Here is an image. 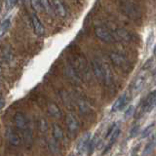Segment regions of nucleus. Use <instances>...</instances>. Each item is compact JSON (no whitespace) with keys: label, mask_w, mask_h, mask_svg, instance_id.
Here are the masks:
<instances>
[{"label":"nucleus","mask_w":156,"mask_h":156,"mask_svg":"<svg viewBox=\"0 0 156 156\" xmlns=\"http://www.w3.org/2000/svg\"><path fill=\"white\" fill-rule=\"evenodd\" d=\"M120 7L122 9V11L124 12V14L127 17L130 18L133 21H138L141 18V9L140 6L134 1H123L120 2Z\"/></svg>","instance_id":"f257e3e1"},{"label":"nucleus","mask_w":156,"mask_h":156,"mask_svg":"<svg viewBox=\"0 0 156 156\" xmlns=\"http://www.w3.org/2000/svg\"><path fill=\"white\" fill-rule=\"evenodd\" d=\"M109 58H110L111 62H113L116 66H118V67L122 68V69H125V70L130 69L131 62H129L128 58H127L125 56L122 55V54L117 53V52H111L109 54Z\"/></svg>","instance_id":"f03ea898"},{"label":"nucleus","mask_w":156,"mask_h":156,"mask_svg":"<svg viewBox=\"0 0 156 156\" xmlns=\"http://www.w3.org/2000/svg\"><path fill=\"white\" fill-rule=\"evenodd\" d=\"M95 33L101 40L105 41L106 43H112L115 41V38L113 36V33L110 31L108 28L105 26H97L95 27Z\"/></svg>","instance_id":"7ed1b4c3"},{"label":"nucleus","mask_w":156,"mask_h":156,"mask_svg":"<svg viewBox=\"0 0 156 156\" xmlns=\"http://www.w3.org/2000/svg\"><path fill=\"white\" fill-rule=\"evenodd\" d=\"M156 105V90L151 91L143 100L140 104V110L143 112L149 111Z\"/></svg>","instance_id":"20e7f679"},{"label":"nucleus","mask_w":156,"mask_h":156,"mask_svg":"<svg viewBox=\"0 0 156 156\" xmlns=\"http://www.w3.org/2000/svg\"><path fill=\"white\" fill-rule=\"evenodd\" d=\"M115 40H123V41H131L133 36H132L131 32L128 29L123 28V27H118L115 28L114 31H112Z\"/></svg>","instance_id":"39448f33"},{"label":"nucleus","mask_w":156,"mask_h":156,"mask_svg":"<svg viewBox=\"0 0 156 156\" xmlns=\"http://www.w3.org/2000/svg\"><path fill=\"white\" fill-rule=\"evenodd\" d=\"M14 120H15V123H16V126L20 130H27L28 128V123H27V119L26 115H24L23 112L21 111H18L15 113L14 115Z\"/></svg>","instance_id":"423d86ee"},{"label":"nucleus","mask_w":156,"mask_h":156,"mask_svg":"<svg viewBox=\"0 0 156 156\" xmlns=\"http://www.w3.org/2000/svg\"><path fill=\"white\" fill-rule=\"evenodd\" d=\"M30 20H31V23H32V27L35 33L37 35H43L45 33V27H44L43 23H41L40 19H39L35 13H32L31 16H30Z\"/></svg>","instance_id":"0eeeda50"},{"label":"nucleus","mask_w":156,"mask_h":156,"mask_svg":"<svg viewBox=\"0 0 156 156\" xmlns=\"http://www.w3.org/2000/svg\"><path fill=\"white\" fill-rule=\"evenodd\" d=\"M66 126L68 128V131H69L70 133H72V134L75 133V132L78 130V128H79V123H78L76 117L72 113H68L66 115Z\"/></svg>","instance_id":"6e6552de"},{"label":"nucleus","mask_w":156,"mask_h":156,"mask_svg":"<svg viewBox=\"0 0 156 156\" xmlns=\"http://www.w3.org/2000/svg\"><path fill=\"white\" fill-rule=\"evenodd\" d=\"M90 136H91V134L88 132V133L84 134L81 138L78 140V144H77V150L79 153H82L84 152L85 150L88 149V145H89V143H90Z\"/></svg>","instance_id":"1a4fd4ad"},{"label":"nucleus","mask_w":156,"mask_h":156,"mask_svg":"<svg viewBox=\"0 0 156 156\" xmlns=\"http://www.w3.org/2000/svg\"><path fill=\"white\" fill-rule=\"evenodd\" d=\"M51 5L53 9L55 10L56 14L58 16H60L61 18H66L67 16V10L66 7L63 2L62 1H52Z\"/></svg>","instance_id":"9d476101"},{"label":"nucleus","mask_w":156,"mask_h":156,"mask_svg":"<svg viewBox=\"0 0 156 156\" xmlns=\"http://www.w3.org/2000/svg\"><path fill=\"white\" fill-rule=\"evenodd\" d=\"M92 66H93V69H94V73L98 79L102 80L104 78V73H102V68H104V63L101 62L100 58H95L92 62Z\"/></svg>","instance_id":"9b49d317"},{"label":"nucleus","mask_w":156,"mask_h":156,"mask_svg":"<svg viewBox=\"0 0 156 156\" xmlns=\"http://www.w3.org/2000/svg\"><path fill=\"white\" fill-rule=\"evenodd\" d=\"M65 72L72 81H74V82L80 81V76H79V74H78V71L75 69L74 66H73L72 65H70V63H66V65Z\"/></svg>","instance_id":"f8f14e48"},{"label":"nucleus","mask_w":156,"mask_h":156,"mask_svg":"<svg viewBox=\"0 0 156 156\" xmlns=\"http://www.w3.org/2000/svg\"><path fill=\"white\" fill-rule=\"evenodd\" d=\"M127 100H128V98H127V94L126 93H124V94H122L118 99H117L115 101H114V104L112 105L111 106V111L112 112H116V111H118L120 110L122 107H123L125 105H126V102H127Z\"/></svg>","instance_id":"ddd939ff"},{"label":"nucleus","mask_w":156,"mask_h":156,"mask_svg":"<svg viewBox=\"0 0 156 156\" xmlns=\"http://www.w3.org/2000/svg\"><path fill=\"white\" fill-rule=\"evenodd\" d=\"M6 136L8 139V141L12 145H19L20 143H21V140H20V136H18V134L15 132L12 128H9L7 130L6 133Z\"/></svg>","instance_id":"4468645a"},{"label":"nucleus","mask_w":156,"mask_h":156,"mask_svg":"<svg viewBox=\"0 0 156 156\" xmlns=\"http://www.w3.org/2000/svg\"><path fill=\"white\" fill-rule=\"evenodd\" d=\"M13 58V52L9 46H4L1 50V62L2 63H8Z\"/></svg>","instance_id":"2eb2a0df"},{"label":"nucleus","mask_w":156,"mask_h":156,"mask_svg":"<svg viewBox=\"0 0 156 156\" xmlns=\"http://www.w3.org/2000/svg\"><path fill=\"white\" fill-rule=\"evenodd\" d=\"M144 82H145V75L140 74L139 76H136L133 82V85H132V90L134 92H139L144 87Z\"/></svg>","instance_id":"dca6fc26"},{"label":"nucleus","mask_w":156,"mask_h":156,"mask_svg":"<svg viewBox=\"0 0 156 156\" xmlns=\"http://www.w3.org/2000/svg\"><path fill=\"white\" fill-rule=\"evenodd\" d=\"M23 144L27 147H29L32 144V131L31 129L28 128L27 130L23 131Z\"/></svg>","instance_id":"f3484780"},{"label":"nucleus","mask_w":156,"mask_h":156,"mask_svg":"<svg viewBox=\"0 0 156 156\" xmlns=\"http://www.w3.org/2000/svg\"><path fill=\"white\" fill-rule=\"evenodd\" d=\"M48 110H49V112H50V114L57 117V118H60L61 115H62L60 107H58V105L54 101L48 102Z\"/></svg>","instance_id":"a211bd4d"},{"label":"nucleus","mask_w":156,"mask_h":156,"mask_svg":"<svg viewBox=\"0 0 156 156\" xmlns=\"http://www.w3.org/2000/svg\"><path fill=\"white\" fill-rule=\"evenodd\" d=\"M102 73H104V78H102V81L105 82V85H110L111 82H112V73H111L110 68L106 65H104Z\"/></svg>","instance_id":"6ab92c4d"},{"label":"nucleus","mask_w":156,"mask_h":156,"mask_svg":"<svg viewBox=\"0 0 156 156\" xmlns=\"http://www.w3.org/2000/svg\"><path fill=\"white\" fill-rule=\"evenodd\" d=\"M53 136L57 140H60L63 139V132L61 127L58 126V124H57V123L53 125Z\"/></svg>","instance_id":"aec40b11"},{"label":"nucleus","mask_w":156,"mask_h":156,"mask_svg":"<svg viewBox=\"0 0 156 156\" xmlns=\"http://www.w3.org/2000/svg\"><path fill=\"white\" fill-rule=\"evenodd\" d=\"M48 145H49V148L52 151V153L54 154H57L58 151H60V148H58V140L54 138H51L48 141Z\"/></svg>","instance_id":"412c9836"},{"label":"nucleus","mask_w":156,"mask_h":156,"mask_svg":"<svg viewBox=\"0 0 156 156\" xmlns=\"http://www.w3.org/2000/svg\"><path fill=\"white\" fill-rule=\"evenodd\" d=\"M154 128H155V123H151V124L147 125V127H145V128L143 130V132H141L140 138H141V139L147 138L148 136L151 135V133H153Z\"/></svg>","instance_id":"4be33fe9"},{"label":"nucleus","mask_w":156,"mask_h":156,"mask_svg":"<svg viewBox=\"0 0 156 156\" xmlns=\"http://www.w3.org/2000/svg\"><path fill=\"white\" fill-rule=\"evenodd\" d=\"M10 26H11V21H10V18L3 20L1 24H0V34H1V36H3L4 34L7 32Z\"/></svg>","instance_id":"5701e85b"},{"label":"nucleus","mask_w":156,"mask_h":156,"mask_svg":"<svg viewBox=\"0 0 156 156\" xmlns=\"http://www.w3.org/2000/svg\"><path fill=\"white\" fill-rule=\"evenodd\" d=\"M119 135H120V129L118 128L116 130V132L115 133L112 135L111 136H110V140H109V144H107V146H106V148H105V150L104 151V153H105V152H107V151H108L109 149H110V147L112 145H113V144L116 141V140H117V138H118L119 136Z\"/></svg>","instance_id":"b1692460"},{"label":"nucleus","mask_w":156,"mask_h":156,"mask_svg":"<svg viewBox=\"0 0 156 156\" xmlns=\"http://www.w3.org/2000/svg\"><path fill=\"white\" fill-rule=\"evenodd\" d=\"M155 144H156V141H155L154 139H152L147 144L145 145V147H144V153H143V155H144V156H147V155L151 152V151H152V150L154 149Z\"/></svg>","instance_id":"393cba45"},{"label":"nucleus","mask_w":156,"mask_h":156,"mask_svg":"<svg viewBox=\"0 0 156 156\" xmlns=\"http://www.w3.org/2000/svg\"><path fill=\"white\" fill-rule=\"evenodd\" d=\"M98 141H99V140H98V136H93V139H91L89 145H88V149H87L88 150V154H89V155H91L93 152H94Z\"/></svg>","instance_id":"a878e982"},{"label":"nucleus","mask_w":156,"mask_h":156,"mask_svg":"<svg viewBox=\"0 0 156 156\" xmlns=\"http://www.w3.org/2000/svg\"><path fill=\"white\" fill-rule=\"evenodd\" d=\"M78 106H79V109L82 113L86 114L89 112V106H88V105L83 100H79V101H78Z\"/></svg>","instance_id":"bb28decb"},{"label":"nucleus","mask_w":156,"mask_h":156,"mask_svg":"<svg viewBox=\"0 0 156 156\" xmlns=\"http://www.w3.org/2000/svg\"><path fill=\"white\" fill-rule=\"evenodd\" d=\"M119 127H118V124H116V123H113L111 126H110V128L108 129V131H107V133H106V135H105V138H110V136L113 135L115 132H116V130L118 129Z\"/></svg>","instance_id":"cd10ccee"},{"label":"nucleus","mask_w":156,"mask_h":156,"mask_svg":"<svg viewBox=\"0 0 156 156\" xmlns=\"http://www.w3.org/2000/svg\"><path fill=\"white\" fill-rule=\"evenodd\" d=\"M139 132H140V125L135 124L133 127H132V129L130 131V136L131 138H135V136L139 134Z\"/></svg>","instance_id":"c85d7f7f"},{"label":"nucleus","mask_w":156,"mask_h":156,"mask_svg":"<svg viewBox=\"0 0 156 156\" xmlns=\"http://www.w3.org/2000/svg\"><path fill=\"white\" fill-rule=\"evenodd\" d=\"M134 111H135L134 106H133V105H130V106L128 107V108H127V109L125 110V113H124L125 118H126V119H128L129 117H131V116H132V114L134 113Z\"/></svg>","instance_id":"c756f323"},{"label":"nucleus","mask_w":156,"mask_h":156,"mask_svg":"<svg viewBox=\"0 0 156 156\" xmlns=\"http://www.w3.org/2000/svg\"><path fill=\"white\" fill-rule=\"evenodd\" d=\"M31 5L36 11H41L43 8V5H42L41 1H31Z\"/></svg>","instance_id":"7c9ffc66"},{"label":"nucleus","mask_w":156,"mask_h":156,"mask_svg":"<svg viewBox=\"0 0 156 156\" xmlns=\"http://www.w3.org/2000/svg\"><path fill=\"white\" fill-rule=\"evenodd\" d=\"M16 4H17L16 1H5L4 2V5H5V8H6V10H11L12 8H14V6Z\"/></svg>","instance_id":"2f4dec72"},{"label":"nucleus","mask_w":156,"mask_h":156,"mask_svg":"<svg viewBox=\"0 0 156 156\" xmlns=\"http://www.w3.org/2000/svg\"><path fill=\"white\" fill-rule=\"evenodd\" d=\"M40 127H41V130L44 131V130H46L47 129V123H46V121L42 119L41 122H40Z\"/></svg>","instance_id":"473e14b6"},{"label":"nucleus","mask_w":156,"mask_h":156,"mask_svg":"<svg viewBox=\"0 0 156 156\" xmlns=\"http://www.w3.org/2000/svg\"><path fill=\"white\" fill-rule=\"evenodd\" d=\"M0 104H1V108H3L4 104H5V100H4V98H3L2 95H1V100H0Z\"/></svg>","instance_id":"72a5a7b5"},{"label":"nucleus","mask_w":156,"mask_h":156,"mask_svg":"<svg viewBox=\"0 0 156 156\" xmlns=\"http://www.w3.org/2000/svg\"><path fill=\"white\" fill-rule=\"evenodd\" d=\"M153 54H154V56H155V58H156V45H155L154 48H153Z\"/></svg>","instance_id":"f704fd0d"},{"label":"nucleus","mask_w":156,"mask_h":156,"mask_svg":"<svg viewBox=\"0 0 156 156\" xmlns=\"http://www.w3.org/2000/svg\"><path fill=\"white\" fill-rule=\"evenodd\" d=\"M133 156H139V155H133Z\"/></svg>","instance_id":"c9c22d12"},{"label":"nucleus","mask_w":156,"mask_h":156,"mask_svg":"<svg viewBox=\"0 0 156 156\" xmlns=\"http://www.w3.org/2000/svg\"><path fill=\"white\" fill-rule=\"evenodd\" d=\"M69 156H74V155H69Z\"/></svg>","instance_id":"e433bc0d"}]
</instances>
